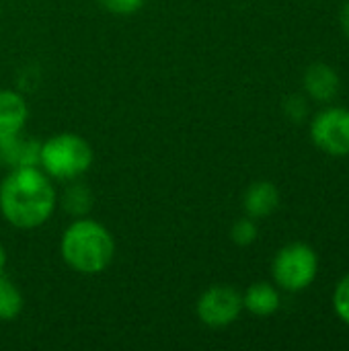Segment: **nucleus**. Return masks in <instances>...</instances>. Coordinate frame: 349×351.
Instances as JSON below:
<instances>
[{
  "mask_svg": "<svg viewBox=\"0 0 349 351\" xmlns=\"http://www.w3.org/2000/svg\"><path fill=\"white\" fill-rule=\"evenodd\" d=\"M56 210V191L49 175L37 167H19L0 183V212L8 224L31 230L49 220Z\"/></svg>",
  "mask_w": 349,
  "mask_h": 351,
  "instance_id": "nucleus-1",
  "label": "nucleus"
},
{
  "mask_svg": "<svg viewBox=\"0 0 349 351\" xmlns=\"http://www.w3.org/2000/svg\"><path fill=\"white\" fill-rule=\"evenodd\" d=\"M60 253L68 267L93 276L105 271L113 261L115 241L103 224L91 218H80L64 230Z\"/></svg>",
  "mask_w": 349,
  "mask_h": 351,
  "instance_id": "nucleus-2",
  "label": "nucleus"
},
{
  "mask_svg": "<svg viewBox=\"0 0 349 351\" xmlns=\"http://www.w3.org/2000/svg\"><path fill=\"white\" fill-rule=\"evenodd\" d=\"M39 165L49 177L76 179L93 165V148L78 134H58L41 142Z\"/></svg>",
  "mask_w": 349,
  "mask_h": 351,
  "instance_id": "nucleus-3",
  "label": "nucleus"
},
{
  "mask_svg": "<svg viewBox=\"0 0 349 351\" xmlns=\"http://www.w3.org/2000/svg\"><path fill=\"white\" fill-rule=\"evenodd\" d=\"M319 274V255L306 243H290L278 251L272 263L274 282L286 292L306 290Z\"/></svg>",
  "mask_w": 349,
  "mask_h": 351,
  "instance_id": "nucleus-4",
  "label": "nucleus"
},
{
  "mask_svg": "<svg viewBox=\"0 0 349 351\" xmlns=\"http://www.w3.org/2000/svg\"><path fill=\"white\" fill-rule=\"evenodd\" d=\"M311 138L329 156H349V109L325 107L311 121Z\"/></svg>",
  "mask_w": 349,
  "mask_h": 351,
  "instance_id": "nucleus-5",
  "label": "nucleus"
},
{
  "mask_svg": "<svg viewBox=\"0 0 349 351\" xmlns=\"http://www.w3.org/2000/svg\"><path fill=\"white\" fill-rule=\"evenodd\" d=\"M243 311V296L232 286H212L197 300V317L212 329L232 325Z\"/></svg>",
  "mask_w": 349,
  "mask_h": 351,
  "instance_id": "nucleus-6",
  "label": "nucleus"
},
{
  "mask_svg": "<svg viewBox=\"0 0 349 351\" xmlns=\"http://www.w3.org/2000/svg\"><path fill=\"white\" fill-rule=\"evenodd\" d=\"M39 156L41 142L31 136H23V132L0 138V165L8 169L39 167Z\"/></svg>",
  "mask_w": 349,
  "mask_h": 351,
  "instance_id": "nucleus-7",
  "label": "nucleus"
},
{
  "mask_svg": "<svg viewBox=\"0 0 349 351\" xmlns=\"http://www.w3.org/2000/svg\"><path fill=\"white\" fill-rule=\"evenodd\" d=\"M302 84H304L306 95L313 101H317V103H331L337 97V93H339L341 80H339V74H337V70L333 66L317 62V64L306 68Z\"/></svg>",
  "mask_w": 349,
  "mask_h": 351,
  "instance_id": "nucleus-8",
  "label": "nucleus"
},
{
  "mask_svg": "<svg viewBox=\"0 0 349 351\" xmlns=\"http://www.w3.org/2000/svg\"><path fill=\"white\" fill-rule=\"evenodd\" d=\"M280 206V191L272 181H257L253 183L243 197V208L249 218L259 220L272 216Z\"/></svg>",
  "mask_w": 349,
  "mask_h": 351,
  "instance_id": "nucleus-9",
  "label": "nucleus"
},
{
  "mask_svg": "<svg viewBox=\"0 0 349 351\" xmlns=\"http://www.w3.org/2000/svg\"><path fill=\"white\" fill-rule=\"evenodd\" d=\"M29 109L16 90H0V138L23 132Z\"/></svg>",
  "mask_w": 349,
  "mask_h": 351,
  "instance_id": "nucleus-10",
  "label": "nucleus"
},
{
  "mask_svg": "<svg viewBox=\"0 0 349 351\" xmlns=\"http://www.w3.org/2000/svg\"><path fill=\"white\" fill-rule=\"evenodd\" d=\"M280 304L282 300L278 288L267 282H257L249 286V290L243 294V308H247L255 317H269L278 313Z\"/></svg>",
  "mask_w": 349,
  "mask_h": 351,
  "instance_id": "nucleus-11",
  "label": "nucleus"
},
{
  "mask_svg": "<svg viewBox=\"0 0 349 351\" xmlns=\"http://www.w3.org/2000/svg\"><path fill=\"white\" fill-rule=\"evenodd\" d=\"M21 311H23V294L2 274L0 276V321H12L21 315Z\"/></svg>",
  "mask_w": 349,
  "mask_h": 351,
  "instance_id": "nucleus-12",
  "label": "nucleus"
},
{
  "mask_svg": "<svg viewBox=\"0 0 349 351\" xmlns=\"http://www.w3.org/2000/svg\"><path fill=\"white\" fill-rule=\"evenodd\" d=\"M62 208L72 216H84L93 208V193L86 185H72L64 191Z\"/></svg>",
  "mask_w": 349,
  "mask_h": 351,
  "instance_id": "nucleus-13",
  "label": "nucleus"
},
{
  "mask_svg": "<svg viewBox=\"0 0 349 351\" xmlns=\"http://www.w3.org/2000/svg\"><path fill=\"white\" fill-rule=\"evenodd\" d=\"M257 234H259V228H257L255 220L249 218V216L237 220L234 226H232V230H230V239H232V243L239 245V247H249V245H253V243L257 241Z\"/></svg>",
  "mask_w": 349,
  "mask_h": 351,
  "instance_id": "nucleus-14",
  "label": "nucleus"
},
{
  "mask_svg": "<svg viewBox=\"0 0 349 351\" xmlns=\"http://www.w3.org/2000/svg\"><path fill=\"white\" fill-rule=\"evenodd\" d=\"M333 311L341 323L349 325V274L339 280V284L333 290Z\"/></svg>",
  "mask_w": 349,
  "mask_h": 351,
  "instance_id": "nucleus-15",
  "label": "nucleus"
},
{
  "mask_svg": "<svg viewBox=\"0 0 349 351\" xmlns=\"http://www.w3.org/2000/svg\"><path fill=\"white\" fill-rule=\"evenodd\" d=\"M284 111H286V115H288L294 123L304 121V119H306V115H309L306 99H304V97H300V95H294V97L286 99V103H284Z\"/></svg>",
  "mask_w": 349,
  "mask_h": 351,
  "instance_id": "nucleus-16",
  "label": "nucleus"
},
{
  "mask_svg": "<svg viewBox=\"0 0 349 351\" xmlns=\"http://www.w3.org/2000/svg\"><path fill=\"white\" fill-rule=\"evenodd\" d=\"M97 2L113 14H134L144 4V0H97Z\"/></svg>",
  "mask_w": 349,
  "mask_h": 351,
  "instance_id": "nucleus-17",
  "label": "nucleus"
},
{
  "mask_svg": "<svg viewBox=\"0 0 349 351\" xmlns=\"http://www.w3.org/2000/svg\"><path fill=\"white\" fill-rule=\"evenodd\" d=\"M339 21H341V29H344V33L349 37V0L344 4V8H341Z\"/></svg>",
  "mask_w": 349,
  "mask_h": 351,
  "instance_id": "nucleus-18",
  "label": "nucleus"
},
{
  "mask_svg": "<svg viewBox=\"0 0 349 351\" xmlns=\"http://www.w3.org/2000/svg\"><path fill=\"white\" fill-rule=\"evenodd\" d=\"M4 265H6V251H4V247L0 245V276H2V271H4Z\"/></svg>",
  "mask_w": 349,
  "mask_h": 351,
  "instance_id": "nucleus-19",
  "label": "nucleus"
}]
</instances>
